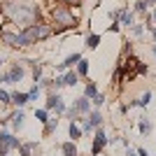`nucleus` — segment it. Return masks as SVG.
Listing matches in <instances>:
<instances>
[{
	"instance_id": "1",
	"label": "nucleus",
	"mask_w": 156,
	"mask_h": 156,
	"mask_svg": "<svg viewBox=\"0 0 156 156\" xmlns=\"http://www.w3.org/2000/svg\"><path fill=\"white\" fill-rule=\"evenodd\" d=\"M51 16H54V21H56V26H65L68 30L77 26V16H75V12H72L70 7H65V5L54 7V9H51Z\"/></svg>"
},
{
	"instance_id": "2",
	"label": "nucleus",
	"mask_w": 156,
	"mask_h": 156,
	"mask_svg": "<svg viewBox=\"0 0 156 156\" xmlns=\"http://www.w3.org/2000/svg\"><path fill=\"white\" fill-rule=\"evenodd\" d=\"M89 110H91V100L82 96V98H77V100H75V103H72L70 107L65 110V117L70 119V121H77L79 114H86Z\"/></svg>"
},
{
	"instance_id": "3",
	"label": "nucleus",
	"mask_w": 156,
	"mask_h": 156,
	"mask_svg": "<svg viewBox=\"0 0 156 156\" xmlns=\"http://www.w3.org/2000/svg\"><path fill=\"white\" fill-rule=\"evenodd\" d=\"M23 75H26V70H23V65L14 63L9 70L5 72V79H2V84H16V82H21L23 79Z\"/></svg>"
},
{
	"instance_id": "4",
	"label": "nucleus",
	"mask_w": 156,
	"mask_h": 156,
	"mask_svg": "<svg viewBox=\"0 0 156 156\" xmlns=\"http://www.w3.org/2000/svg\"><path fill=\"white\" fill-rule=\"evenodd\" d=\"M105 144H107V135H105L103 128H96L93 133V144H91V156H98L100 151L105 149Z\"/></svg>"
},
{
	"instance_id": "5",
	"label": "nucleus",
	"mask_w": 156,
	"mask_h": 156,
	"mask_svg": "<svg viewBox=\"0 0 156 156\" xmlns=\"http://www.w3.org/2000/svg\"><path fill=\"white\" fill-rule=\"evenodd\" d=\"M0 144L5 147L7 151H12V149H19L21 142H19V137H14L12 133H7V130H0Z\"/></svg>"
},
{
	"instance_id": "6",
	"label": "nucleus",
	"mask_w": 156,
	"mask_h": 156,
	"mask_svg": "<svg viewBox=\"0 0 156 156\" xmlns=\"http://www.w3.org/2000/svg\"><path fill=\"white\" fill-rule=\"evenodd\" d=\"M79 61H82V54H79V51H75V54H70V56H68V58H65L63 63H58V65H56V70H58V72L72 70V68H77V63H79Z\"/></svg>"
},
{
	"instance_id": "7",
	"label": "nucleus",
	"mask_w": 156,
	"mask_h": 156,
	"mask_svg": "<svg viewBox=\"0 0 156 156\" xmlns=\"http://www.w3.org/2000/svg\"><path fill=\"white\" fill-rule=\"evenodd\" d=\"M9 119H12V128H14V130H19L21 126H23V119H26V114H23V110H21V107H16V110L9 114Z\"/></svg>"
},
{
	"instance_id": "8",
	"label": "nucleus",
	"mask_w": 156,
	"mask_h": 156,
	"mask_svg": "<svg viewBox=\"0 0 156 156\" xmlns=\"http://www.w3.org/2000/svg\"><path fill=\"white\" fill-rule=\"evenodd\" d=\"M151 91H147V93H142L140 98H135V100H130V107H147V105L151 103Z\"/></svg>"
},
{
	"instance_id": "9",
	"label": "nucleus",
	"mask_w": 156,
	"mask_h": 156,
	"mask_svg": "<svg viewBox=\"0 0 156 156\" xmlns=\"http://www.w3.org/2000/svg\"><path fill=\"white\" fill-rule=\"evenodd\" d=\"M119 23H121V26H133V23H135V16H133V12H128L126 7H121V16H119Z\"/></svg>"
},
{
	"instance_id": "10",
	"label": "nucleus",
	"mask_w": 156,
	"mask_h": 156,
	"mask_svg": "<svg viewBox=\"0 0 156 156\" xmlns=\"http://www.w3.org/2000/svg\"><path fill=\"white\" fill-rule=\"evenodd\" d=\"M61 100H63V98H61V93H49V96H47V103H44V110H49V112H51L54 110V107H56V105H58L61 103Z\"/></svg>"
},
{
	"instance_id": "11",
	"label": "nucleus",
	"mask_w": 156,
	"mask_h": 156,
	"mask_svg": "<svg viewBox=\"0 0 156 156\" xmlns=\"http://www.w3.org/2000/svg\"><path fill=\"white\" fill-rule=\"evenodd\" d=\"M68 133H70V140H72V142H77L79 137L84 135V133H82V128L77 126V121H70V126H68Z\"/></svg>"
},
{
	"instance_id": "12",
	"label": "nucleus",
	"mask_w": 156,
	"mask_h": 156,
	"mask_svg": "<svg viewBox=\"0 0 156 156\" xmlns=\"http://www.w3.org/2000/svg\"><path fill=\"white\" fill-rule=\"evenodd\" d=\"M61 151H63L65 156H79V154H77V144L72 142V140H68V142L61 144Z\"/></svg>"
},
{
	"instance_id": "13",
	"label": "nucleus",
	"mask_w": 156,
	"mask_h": 156,
	"mask_svg": "<svg viewBox=\"0 0 156 156\" xmlns=\"http://www.w3.org/2000/svg\"><path fill=\"white\" fill-rule=\"evenodd\" d=\"M63 82H65V86H75L79 82V75L75 70H65V75H63Z\"/></svg>"
},
{
	"instance_id": "14",
	"label": "nucleus",
	"mask_w": 156,
	"mask_h": 156,
	"mask_svg": "<svg viewBox=\"0 0 156 156\" xmlns=\"http://www.w3.org/2000/svg\"><path fill=\"white\" fill-rule=\"evenodd\" d=\"M26 103H28V93H19V91H14V93H12V105H16V107H23Z\"/></svg>"
},
{
	"instance_id": "15",
	"label": "nucleus",
	"mask_w": 156,
	"mask_h": 156,
	"mask_svg": "<svg viewBox=\"0 0 156 156\" xmlns=\"http://www.w3.org/2000/svg\"><path fill=\"white\" fill-rule=\"evenodd\" d=\"M35 149H37V142H21V147H19L21 156H33Z\"/></svg>"
},
{
	"instance_id": "16",
	"label": "nucleus",
	"mask_w": 156,
	"mask_h": 156,
	"mask_svg": "<svg viewBox=\"0 0 156 156\" xmlns=\"http://www.w3.org/2000/svg\"><path fill=\"white\" fill-rule=\"evenodd\" d=\"M86 119H89L91 128H100V126H103V114H100V112H91Z\"/></svg>"
},
{
	"instance_id": "17",
	"label": "nucleus",
	"mask_w": 156,
	"mask_h": 156,
	"mask_svg": "<svg viewBox=\"0 0 156 156\" xmlns=\"http://www.w3.org/2000/svg\"><path fill=\"white\" fill-rule=\"evenodd\" d=\"M98 44H100V35L98 33H89L86 35V49H96Z\"/></svg>"
},
{
	"instance_id": "18",
	"label": "nucleus",
	"mask_w": 156,
	"mask_h": 156,
	"mask_svg": "<svg viewBox=\"0 0 156 156\" xmlns=\"http://www.w3.org/2000/svg\"><path fill=\"white\" fill-rule=\"evenodd\" d=\"M56 128H58V119H56V117H49V121L44 124V130H42V133H44V135H51Z\"/></svg>"
},
{
	"instance_id": "19",
	"label": "nucleus",
	"mask_w": 156,
	"mask_h": 156,
	"mask_svg": "<svg viewBox=\"0 0 156 156\" xmlns=\"http://www.w3.org/2000/svg\"><path fill=\"white\" fill-rule=\"evenodd\" d=\"M96 96H98V86H96V82H89V84H86V89H84V98L93 100Z\"/></svg>"
},
{
	"instance_id": "20",
	"label": "nucleus",
	"mask_w": 156,
	"mask_h": 156,
	"mask_svg": "<svg viewBox=\"0 0 156 156\" xmlns=\"http://www.w3.org/2000/svg\"><path fill=\"white\" fill-rule=\"evenodd\" d=\"M151 130H154V126H151V121L147 117H142L140 119V133H142V135H149Z\"/></svg>"
},
{
	"instance_id": "21",
	"label": "nucleus",
	"mask_w": 156,
	"mask_h": 156,
	"mask_svg": "<svg viewBox=\"0 0 156 156\" xmlns=\"http://www.w3.org/2000/svg\"><path fill=\"white\" fill-rule=\"evenodd\" d=\"M35 119H37L40 124L44 126L47 121H49V110H44V107H40V110H35Z\"/></svg>"
},
{
	"instance_id": "22",
	"label": "nucleus",
	"mask_w": 156,
	"mask_h": 156,
	"mask_svg": "<svg viewBox=\"0 0 156 156\" xmlns=\"http://www.w3.org/2000/svg\"><path fill=\"white\" fill-rule=\"evenodd\" d=\"M77 75H79V77H86V75H89V61H86V58H82L77 63Z\"/></svg>"
},
{
	"instance_id": "23",
	"label": "nucleus",
	"mask_w": 156,
	"mask_h": 156,
	"mask_svg": "<svg viewBox=\"0 0 156 156\" xmlns=\"http://www.w3.org/2000/svg\"><path fill=\"white\" fill-rule=\"evenodd\" d=\"M12 103V93H7L5 89H0V105H9Z\"/></svg>"
},
{
	"instance_id": "24",
	"label": "nucleus",
	"mask_w": 156,
	"mask_h": 156,
	"mask_svg": "<svg viewBox=\"0 0 156 156\" xmlns=\"http://www.w3.org/2000/svg\"><path fill=\"white\" fill-rule=\"evenodd\" d=\"M130 33H133L135 37H140V35L144 33V23H133V26H130Z\"/></svg>"
},
{
	"instance_id": "25",
	"label": "nucleus",
	"mask_w": 156,
	"mask_h": 156,
	"mask_svg": "<svg viewBox=\"0 0 156 156\" xmlns=\"http://www.w3.org/2000/svg\"><path fill=\"white\" fill-rule=\"evenodd\" d=\"M40 91H42V89H40L37 84L33 86L30 91H28V103H30V100H37V96H40Z\"/></svg>"
},
{
	"instance_id": "26",
	"label": "nucleus",
	"mask_w": 156,
	"mask_h": 156,
	"mask_svg": "<svg viewBox=\"0 0 156 156\" xmlns=\"http://www.w3.org/2000/svg\"><path fill=\"white\" fill-rule=\"evenodd\" d=\"M147 7H149V5H147V0H137V2H135V12L144 14V12H147Z\"/></svg>"
},
{
	"instance_id": "27",
	"label": "nucleus",
	"mask_w": 156,
	"mask_h": 156,
	"mask_svg": "<svg viewBox=\"0 0 156 156\" xmlns=\"http://www.w3.org/2000/svg\"><path fill=\"white\" fill-rule=\"evenodd\" d=\"M61 2H63L65 7H70V9H72V7H79V5H82V0H61Z\"/></svg>"
},
{
	"instance_id": "28",
	"label": "nucleus",
	"mask_w": 156,
	"mask_h": 156,
	"mask_svg": "<svg viewBox=\"0 0 156 156\" xmlns=\"http://www.w3.org/2000/svg\"><path fill=\"white\" fill-rule=\"evenodd\" d=\"M91 103H93V107H100V105H103V103H105V96H103V93H98V96H96V98H93Z\"/></svg>"
},
{
	"instance_id": "29",
	"label": "nucleus",
	"mask_w": 156,
	"mask_h": 156,
	"mask_svg": "<svg viewBox=\"0 0 156 156\" xmlns=\"http://www.w3.org/2000/svg\"><path fill=\"white\" fill-rule=\"evenodd\" d=\"M121 30V23L119 21H112V26H107V33H119Z\"/></svg>"
},
{
	"instance_id": "30",
	"label": "nucleus",
	"mask_w": 156,
	"mask_h": 156,
	"mask_svg": "<svg viewBox=\"0 0 156 156\" xmlns=\"http://www.w3.org/2000/svg\"><path fill=\"white\" fill-rule=\"evenodd\" d=\"M65 110H68V107H65V103H63V100H61V103L56 105V107H54V112H56V114H65Z\"/></svg>"
},
{
	"instance_id": "31",
	"label": "nucleus",
	"mask_w": 156,
	"mask_h": 156,
	"mask_svg": "<svg viewBox=\"0 0 156 156\" xmlns=\"http://www.w3.org/2000/svg\"><path fill=\"white\" fill-rule=\"evenodd\" d=\"M135 151H137V156H149V151L142 149V147H140V149H135Z\"/></svg>"
},
{
	"instance_id": "32",
	"label": "nucleus",
	"mask_w": 156,
	"mask_h": 156,
	"mask_svg": "<svg viewBox=\"0 0 156 156\" xmlns=\"http://www.w3.org/2000/svg\"><path fill=\"white\" fill-rule=\"evenodd\" d=\"M149 33H151V37H154V42H156V26H154V28H151V30H149Z\"/></svg>"
},
{
	"instance_id": "33",
	"label": "nucleus",
	"mask_w": 156,
	"mask_h": 156,
	"mask_svg": "<svg viewBox=\"0 0 156 156\" xmlns=\"http://www.w3.org/2000/svg\"><path fill=\"white\" fill-rule=\"evenodd\" d=\"M151 54H154V56H156V42H154V44H151Z\"/></svg>"
},
{
	"instance_id": "34",
	"label": "nucleus",
	"mask_w": 156,
	"mask_h": 156,
	"mask_svg": "<svg viewBox=\"0 0 156 156\" xmlns=\"http://www.w3.org/2000/svg\"><path fill=\"white\" fill-rule=\"evenodd\" d=\"M147 5H154L156 7V0H147Z\"/></svg>"
},
{
	"instance_id": "35",
	"label": "nucleus",
	"mask_w": 156,
	"mask_h": 156,
	"mask_svg": "<svg viewBox=\"0 0 156 156\" xmlns=\"http://www.w3.org/2000/svg\"><path fill=\"white\" fill-rule=\"evenodd\" d=\"M151 19H154V21H156V9H154V14H151Z\"/></svg>"
},
{
	"instance_id": "36",
	"label": "nucleus",
	"mask_w": 156,
	"mask_h": 156,
	"mask_svg": "<svg viewBox=\"0 0 156 156\" xmlns=\"http://www.w3.org/2000/svg\"><path fill=\"white\" fill-rule=\"evenodd\" d=\"M2 63H5V61H2V58H0V65H2Z\"/></svg>"
}]
</instances>
